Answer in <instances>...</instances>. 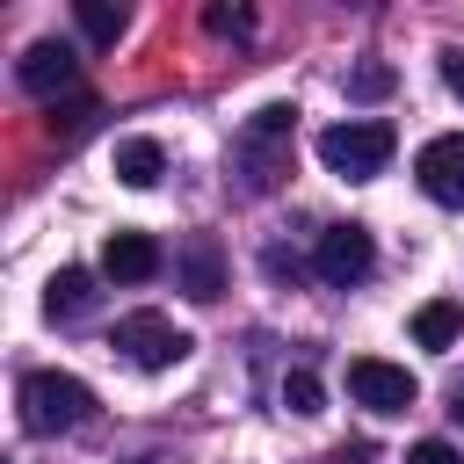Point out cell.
<instances>
[{
    "label": "cell",
    "instance_id": "1",
    "mask_svg": "<svg viewBox=\"0 0 464 464\" xmlns=\"http://www.w3.org/2000/svg\"><path fill=\"white\" fill-rule=\"evenodd\" d=\"M392 152H399V138H392V123H377V116H348V123H326V130H319V160H326L341 181L384 174Z\"/></svg>",
    "mask_w": 464,
    "mask_h": 464
},
{
    "label": "cell",
    "instance_id": "2",
    "mask_svg": "<svg viewBox=\"0 0 464 464\" xmlns=\"http://www.w3.org/2000/svg\"><path fill=\"white\" fill-rule=\"evenodd\" d=\"M87 413H94V392L80 377H65V370H29L22 377V428L29 435H65Z\"/></svg>",
    "mask_w": 464,
    "mask_h": 464
},
{
    "label": "cell",
    "instance_id": "3",
    "mask_svg": "<svg viewBox=\"0 0 464 464\" xmlns=\"http://www.w3.org/2000/svg\"><path fill=\"white\" fill-rule=\"evenodd\" d=\"M109 348H116L130 370H174V362H181L196 341H188L174 319H160V312H130V319H116Z\"/></svg>",
    "mask_w": 464,
    "mask_h": 464
},
{
    "label": "cell",
    "instance_id": "4",
    "mask_svg": "<svg viewBox=\"0 0 464 464\" xmlns=\"http://www.w3.org/2000/svg\"><path fill=\"white\" fill-rule=\"evenodd\" d=\"M348 392H355V406H370V413H406V406L420 399L413 370H406V362H384V355H355V362H348Z\"/></svg>",
    "mask_w": 464,
    "mask_h": 464
},
{
    "label": "cell",
    "instance_id": "5",
    "mask_svg": "<svg viewBox=\"0 0 464 464\" xmlns=\"http://www.w3.org/2000/svg\"><path fill=\"white\" fill-rule=\"evenodd\" d=\"M14 80H22L29 94H44V102H65V94H80V87H72V80H80V58H72V44L36 36V44L14 58Z\"/></svg>",
    "mask_w": 464,
    "mask_h": 464
},
{
    "label": "cell",
    "instance_id": "6",
    "mask_svg": "<svg viewBox=\"0 0 464 464\" xmlns=\"http://www.w3.org/2000/svg\"><path fill=\"white\" fill-rule=\"evenodd\" d=\"M370 268H377V246H370L362 225H326V232H319V276H326L334 290L362 283Z\"/></svg>",
    "mask_w": 464,
    "mask_h": 464
},
{
    "label": "cell",
    "instance_id": "7",
    "mask_svg": "<svg viewBox=\"0 0 464 464\" xmlns=\"http://www.w3.org/2000/svg\"><path fill=\"white\" fill-rule=\"evenodd\" d=\"M413 174H420V188H428L435 203L464 210V130L428 138V145H420V160H413Z\"/></svg>",
    "mask_w": 464,
    "mask_h": 464
},
{
    "label": "cell",
    "instance_id": "8",
    "mask_svg": "<svg viewBox=\"0 0 464 464\" xmlns=\"http://www.w3.org/2000/svg\"><path fill=\"white\" fill-rule=\"evenodd\" d=\"M102 268H109L116 283H152V276L167 268V254H160V239H152V232H138V225H116V232L102 239Z\"/></svg>",
    "mask_w": 464,
    "mask_h": 464
},
{
    "label": "cell",
    "instance_id": "9",
    "mask_svg": "<svg viewBox=\"0 0 464 464\" xmlns=\"http://www.w3.org/2000/svg\"><path fill=\"white\" fill-rule=\"evenodd\" d=\"M174 268H181V290H188L196 304H218V297H225V254H218V239H210V232L181 239Z\"/></svg>",
    "mask_w": 464,
    "mask_h": 464
},
{
    "label": "cell",
    "instance_id": "10",
    "mask_svg": "<svg viewBox=\"0 0 464 464\" xmlns=\"http://www.w3.org/2000/svg\"><path fill=\"white\" fill-rule=\"evenodd\" d=\"M160 174H167L160 138H123V145H116V181H123V188H152Z\"/></svg>",
    "mask_w": 464,
    "mask_h": 464
},
{
    "label": "cell",
    "instance_id": "11",
    "mask_svg": "<svg viewBox=\"0 0 464 464\" xmlns=\"http://www.w3.org/2000/svg\"><path fill=\"white\" fill-rule=\"evenodd\" d=\"M87 304H94V276H87V268H58V276L44 283V312H51V319H80Z\"/></svg>",
    "mask_w": 464,
    "mask_h": 464
},
{
    "label": "cell",
    "instance_id": "12",
    "mask_svg": "<svg viewBox=\"0 0 464 464\" xmlns=\"http://www.w3.org/2000/svg\"><path fill=\"white\" fill-rule=\"evenodd\" d=\"M464 334V304H450V297H428L420 312H413V341L420 348H450Z\"/></svg>",
    "mask_w": 464,
    "mask_h": 464
},
{
    "label": "cell",
    "instance_id": "13",
    "mask_svg": "<svg viewBox=\"0 0 464 464\" xmlns=\"http://www.w3.org/2000/svg\"><path fill=\"white\" fill-rule=\"evenodd\" d=\"M72 22H80V36H87V44H116V36L130 29L123 0H72Z\"/></svg>",
    "mask_w": 464,
    "mask_h": 464
},
{
    "label": "cell",
    "instance_id": "14",
    "mask_svg": "<svg viewBox=\"0 0 464 464\" xmlns=\"http://www.w3.org/2000/svg\"><path fill=\"white\" fill-rule=\"evenodd\" d=\"M94 116H102V102H94V94L80 87V94H65V102H51V116H44V123H51V138H58V145H72V138H80V130H87Z\"/></svg>",
    "mask_w": 464,
    "mask_h": 464
},
{
    "label": "cell",
    "instance_id": "15",
    "mask_svg": "<svg viewBox=\"0 0 464 464\" xmlns=\"http://www.w3.org/2000/svg\"><path fill=\"white\" fill-rule=\"evenodd\" d=\"M283 406H290L297 420H312V413L326 406V392H319V377H312V370H290V377H283Z\"/></svg>",
    "mask_w": 464,
    "mask_h": 464
},
{
    "label": "cell",
    "instance_id": "16",
    "mask_svg": "<svg viewBox=\"0 0 464 464\" xmlns=\"http://www.w3.org/2000/svg\"><path fill=\"white\" fill-rule=\"evenodd\" d=\"M348 94H362V102H377V94H392V65H384V58H362V65L348 72Z\"/></svg>",
    "mask_w": 464,
    "mask_h": 464
},
{
    "label": "cell",
    "instance_id": "17",
    "mask_svg": "<svg viewBox=\"0 0 464 464\" xmlns=\"http://www.w3.org/2000/svg\"><path fill=\"white\" fill-rule=\"evenodd\" d=\"M203 29L210 36H254V14L246 7H203Z\"/></svg>",
    "mask_w": 464,
    "mask_h": 464
},
{
    "label": "cell",
    "instance_id": "18",
    "mask_svg": "<svg viewBox=\"0 0 464 464\" xmlns=\"http://www.w3.org/2000/svg\"><path fill=\"white\" fill-rule=\"evenodd\" d=\"M406 464H464V457H457L450 442H435V435H428V442H413V457H406Z\"/></svg>",
    "mask_w": 464,
    "mask_h": 464
},
{
    "label": "cell",
    "instance_id": "19",
    "mask_svg": "<svg viewBox=\"0 0 464 464\" xmlns=\"http://www.w3.org/2000/svg\"><path fill=\"white\" fill-rule=\"evenodd\" d=\"M442 87L464 102V51H442Z\"/></svg>",
    "mask_w": 464,
    "mask_h": 464
},
{
    "label": "cell",
    "instance_id": "20",
    "mask_svg": "<svg viewBox=\"0 0 464 464\" xmlns=\"http://www.w3.org/2000/svg\"><path fill=\"white\" fill-rule=\"evenodd\" d=\"M450 413H457V428H464V392H457V406H450Z\"/></svg>",
    "mask_w": 464,
    "mask_h": 464
},
{
    "label": "cell",
    "instance_id": "21",
    "mask_svg": "<svg viewBox=\"0 0 464 464\" xmlns=\"http://www.w3.org/2000/svg\"><path fill=\"white\" fill-rule=\"evenodd\" d=\"M138 464H174V457H138Z\"/></svg>",
    "mask_w": 464,
    "mask_h": 464
}]
</instances>
